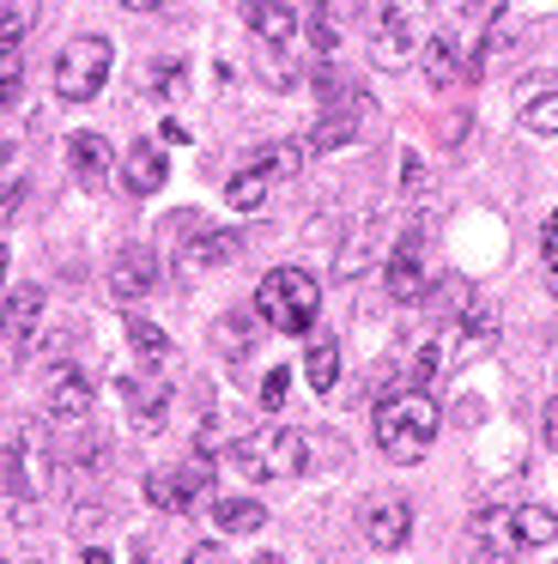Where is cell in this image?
Returning <instances> with one entry per match:
<instances>
[{
	"instance_id": "6da1fadb",
	"label": "cell",
	"mask_w": 558,
	"mask_h": 564,
	"mask_svg": "<svg viewBox=\"0 0 558 564\" xmlns=\"http://www.w3.org/2000/svg\"><path fill=\"white\" fill-rule=\"evenodd\" d=\"M437 443V401L431 389H400L376 401V449L388 455L395 467L425 462Z\"/></svg>"
},
{
	"instance_id": "7a4b0ae2",
	"label": "cell",
	"mask_w": 558,
	"mask_h": 564,
	"mask_svg": "<svg viewBox=\"0 0 558 564\" xmlns=\"http://www.w3.org/2000/svg\"><path fill=\"white\" fill-rule=\"evenodd\" d=\"M315 310H322V292H315V273L303 268H273L255 292V316L279 334H303L315 322Z\"/></svg>"
},
{
	"instance_id": "3957f363",
	"label": "cell",
	"mask_w": 558,
	"mask_h": 564,
	"mask_svg": "<svg viewBox=\"0 0 558 564\" xmlns=\"http://www.w3.org/2000/svg\"><path fill=\"white\" fill-rule=\"evenodd\" d=\"M230 462L249 479H298L303 467H310V443H303V431H286V425L243 431V437L230 443Z\"/></svg>"
},
{
	"instance_id": "277c9868",
	"label": "cell",
	"mask_w": 558,
	"mask_h": 564,
	"mask_svg": "<svg viewBox=\"0 0 558 564\" xmlns=\"http://www.w3.org/2000/svg\"><path fill=\"white\" fill-rule=\"evenodd\" d=\"M109 67H116V43L109 37H73L67 50L55 55V98L61 104H92L97 91L109 86Z\"/></svg>"
},
{
	"instance_id": "5b68a950",
	"label": "cell",
	"mask_w": 558,
	"mask_h": 564,
	"mask_svg": "<svg viewBox=\"0 0 558 564\" xmlns=\"http://www.w3.org/2000/svg\"><path fill=\"white\" fill-rule=\"evenodd\" d=\"M49 486V455L36 431H19V437H0V491L7 498H36Z\"/></svg>"
},
{
	"instance_id": "8992f818",
	"label": "cell",
	"mask_w": 558,
	"mask_h": 564,
	"mask_svg": "<svg viewBox=\"0 0 558 564\" xmlns=\"http://www.w3.org/2000/svg\"><path fill=\"white\" fill-rule=\"evenodd\" d=\"M158 292V256L146 243H128L116 249V261H109V297L116 304H140V297Z\"/></svg>"
},
{
	"instance_id": "52a82bcc",
	"label": "cell",
	"mask_w": 558,
	"mask_h": 564,
	"mask_svg": "<svg viewBox=\"0 0 558 564\" xmlns=\"http://www.w3.org/2000/svg\"><path fill=\"white\" fill-rule=\"evenodd\" d=\"M243 231H230V225H194L189 249H182V273H206V268H225V261L243 256Z\"/></svg>"
},
{
	"instance_id": "ba28073f",
	"label": "cell",
	"mask_w": 558,
	"mask_h": 564,
	"mask_svg": "<svg viewBox=\"0 0 558 564\" xmlns=\"http://www.w3.org/2000/svg\"><path fill=\"white\" fill-rule=\"evenodd\" d=\"M419 243L425 237L407 231L395 243V256L383 261V280H388V297H395V304H419V297L431 292V280H425V268H419Z\"/></svg>"
},
{
	"instance_id": "9c48e42d",
	"label": "cell",
	"mask_w": 558,
	"mask_h": 564,
	"mask_svg": "<svg viewBox=\"0 0 558 564\" xmlns=\"http://www.w3.org/2000/svg\"><path fill=\"white\" fill-rule=\"evenodd\" d=\"M43 310H49L43 285H12V292H7V304H0V328H7L12 352H24V346L36 340V328H43Z\"/></svg>"
},
{
	"instance_id": "30bf717a",
	"label": "cell",
	"mask_w": 558,
	"mask_h": 564,
	"mask_svg": "<svg viewBox=\"0 0 558 564\" xmlns=\"http://www.w3.org/2000/svg\"><path fill=\"white\" fill-rule=\"evenodd\" d=\"M412 534V503L407 498H371L364 503V540L383 552H400Z\"/></svg>"
},
{
	"instance_id": "8fae6325",
	"label": "cell",
	"mask_w": 558,
	"mask_h": 564,
	"mask_svg": "<svg viewBox=\"0 0 558 564\" xmlns=\"http://www.w3.org/2000/svg\"><path fill=\"white\" fill-rule=\"evenodd\" d=\"M376 261H388V243H383V219L371 213V219H364L358 231L334 249V273H340V280H358V273H371Z\"/></svg>"
},
{
	"instance_id": "7c38bea8",
	"label": "cell",
	"mask_w": 558,
	"mask_h": 564,
	"mask_svg": "<svg viewBox=\"0 0 558 564\" xmlns=\"http://www.w3.org/2000/svg\"><path fill=\"white\" fill-rule=\"evenodd\" d=\"M67 164H73V183L97 195V188L109 183V171H116V152H109L104 134H92V128H85V134L67 140Z\"/></svg>"
},
{
	"instance_id": "4fadbf2b",
	"label": "cell",
	"mask_w": 558,
	"mask_h": 564,
	"mask_svg": "<svg viewBox=\"0 0 558 564\" xmlns=\"http://www.w3.org/2000/svg\"><path fill=\"white\" fill-rule=\"evenodd\" d=\"M328 98H340V91H328ZM358 98H364V91H346L340 104H328L322 122H315V134L303 140V147H310V152H340V147H352V134H358Z\"/></svg>"
},
{
	"instance_id": "5bb4252c",
	"label": "cell",
	"mask_w": 558,
	"mask_h": 564,
	"mask_svg": "<svg viewBox=\"0 0 558 564\" xmlns=\"http://www.w3.org/2000/svg\"><path fill=\"white\" fill-rule=\"evenodd\" d=\"M121 394H128L133 431H140V437H158V431H164V419H170V382H158V377L121 382Z\"/></svg>"
},
{
	"instance_id": "9a60e30c",
	"label": "cell",
	"mask_w": 558,
	"mask_h": 564,
	"mask_svg": "<svg viewBox=\"0 0 558 564\" xmlns=\"http://www.w3.org/2000/svg\"><path fill=\"white\" fill-rule=\"evenodd\" d=\"M170 176V159L164 147H152V140H140V147H128V159H121V188L128 195H158Z\"/></svg>"
},
{
	"instance_id": "2e32d148",
	"label": "cell",
	"mask_w": 558,
	"mask_h": 564,
	"mask_svg": "<svg viewBox=\"0 0 558 564\" xmlns=\"http://www.w3.org/2000/svg\"><path fill=\"white\" fill-rule=\"evenodd\" d=\"M522 13L516 7H492V19H485V43H480V55H473V74H485V67L497 62V55H509L522 43Z\"/></svg>"
},
{
	"instance_id": "e0dca14e",
	"label": "cell",
	"mask_w": 558,
	"mask_h": 564,
	"mask_svg": "<svg viewBox=\"0 0 558 564\" xmlns=\"http://www.w3.org/2000/svg\"><path fill=\"white\" fill-rule=\"evenodd\" d=\"M249 31L267 50H286L298 37V7H286V0H249Z\"/></svg>"
},
{
	"instance_id": "ac0fdd59",
	"label": "cell",
	"mask_w": 558,
	"mask_h": 564,
	"mask_svg": "<svg viewBox=\"0 0 558 564\" xmlns=\"http://www.w3.org/2000/svg\"><path fill=\"white\" fill-rule=\"evenodd\" d=\"M97 406V389L85 382V370H55L49 377V413L55 419H85Z\"/></svg>"
},
{
	"instance_id": "d6986e66",
	"label": "cell",
	"mask_w": 558,
	"mask_h": 564,
	"mask_svg": "<svg viewBox=\"0 0 558 564\" xmlns=\"http://www.w3.org/2000/svg\"><path fill=\"white\" fill-rule=\"evenodd\" d=\"M419 50H425V79H431L437 91L461 86V74H468V67H461V50H455V37H443V31H437V37H425Z\"/></svg>"
},
{
	"instance_id": "ffe728a7",
	"label": "cell",
	"mask_w": 558,
	"mask_h": 564,
	"mask_svg": "<svg viewBox=\"0 0 558 564\" xmlns=\"http://www.w3.org/2000/svg\"><path fill=\"white\" fill-rule=\"evenodd\" d=\"M473 540L485 546V558H509V552L522 546V540H516V516H509V510H480V516H473Z\"/></svg>"
},
{
	"instance_id": "44dd1931",
	"label": "cell",
	"mask_w": 558,
	"mask_h": 564,
	"mask_svg": "<svg viewBox=\"0 0 558 564\" xmlns=\"http://www.w3.org/2000/svg\"><path fill=\"white\" fill-rule=\"evenodd\" d=\"M419 31H407V25H388V19H376V67H388V74H395V67H407L412 62V50H419Z\"/></svg>"
},
{
	"instance_id": "7402d4cb",
	"label": "cell",
	"mask_w": 558,
	"mask_h": 564,
	"mask_svg": "<svg viewBox=\"0 0 558 564\" xmlns=\"http://www.w3.org/2000/svg\"><path fill=\"white\" fill-rule=\"evenodd\" d=\"M455 365H461V358H455V346H449V334H443V340L431 334V340L412 352V389H437V377L455 370Z\"/></svg>"
},
{
	"instance_id": "603a6c76",
	"label": "cell",
	"mask_w": 558,
	"mask_h": 564,
	"mask_svg": "<svg viewBox=\"0 0 558 564\" xmlns=\"http://www.w3.org/2000/svg\"><path fill=\"white\" fill-rule=\"evenodd\" d=\"M267 195H273V176H267L261 164H249V171H237V176L225 183V200H230L237 213H261Z\"/></svg>"
},
{
	"instance_id": "cb8c5ba5",
	"label": "cell",
	"mask_w": 558,
	"mask_h": 564,
	"mask_svg": "<svg viewBox=\"0 0 558 564\" xmlns=\"http://www.w3.org/2000/svg\"><path fill=\"white\" fill-rule=\"evenodd\" d=\"M213 522H218V534H255V528L267 522V510L255 498H218L213 503Z\"/></svg>"
},
{
	"instance_id": "d4e9b609",
	"label": "cell",
	"mask_w": 558,
	"mask_h": 564,
	"mask_svg": "<svg viewBox=\"0 0 558 564\" xmlns=\"http://www.w3.org/2000/svg\"><path fill=\"white\" fill-rule=\"evenodd\" d=\"M303 377H310L315 394H328L340 382V340H310V352H303Z\"/></svg>"
},
{
	"instance_id": "484cf974",
	"label": "cell",
	"mask_w": 558,
	"mask_h": 564,
	"mask_svg": "<svg viewBox=\"0 0 558 564\" xmlns=\"http://www.w3.org/2000/svg\"><path fill=\"white\" fill-rule=\"evenodd\" d=\"M170 479H176V491H182V510H194V498H206V486H213V455L194 449V455H189V462H182Z\"/></svg>"
},
{
	"instance_id": "4316f807",
	"label": "cell",
	"mask_w": 558,
	"mask_h": 564,
	"mask_svg": "<svg viewBox=\"0 0 558 564\" xmlns=\"http://www.w3.org/2000/svg\"><path fill=\"white\" fill-rule=\"evenodd\" d=\"M303 159H310V147H303V140H273V147H261V171L273 176V183H286V176H298L303 171Z\"/></svg>"
},
{
	"instance_id": "83f0119b",
	"label": "cell",
	"mask_w": 558,
	"mask_h": 564,
	"mask_svg": "<svg viewBox=\"0 0 558 564\" xmlns=\"http://www.w3.org/2000/svg\"><path fill=\"white\" fill-rule=\"evenodd\" d=\"M509 516H516L522 546H546V540H558V516L546 510V503H522V510H509Z\"/></svg>"
},
{
	"instance_id": "f1b7e54d",
	"label": "cell",
	"mask_w": 558,
	"mask_h": 564,
	"mask_svg": "<svg viewBox=\"0 0 558 564\" xmlns=\"http://www.w3.org/2000/svg\"><path fill=\"white\" fill-rule=\"evenodd\" d=\"M31 25H36V0H0V50L24 43Z\"/></svg>"
},
{
	"instance_id": "f546056e",
	"label": "cell",
	"mask_w": 558,
	"mask_h": 564,
	"mask_svg": "<svg viewBox=\"0 0 558 564\" xmlns=\"http://www.w3.org/2000/svg\"><path fill=\"white\" fill-rule=\"evenodd\" d=\"M128 346L146 358V365H164V358H170V340H164V328H152V322H128Z\"/></svg>"
},
{
	"instance_id": "4dcf8cb0",
	"label": "cell",
	"mask_w": 558,
	"mask_h": 564,
	"mask_svg": "<svg viewBox=\"0 0 558 564\" xmlns=\"http://www.w3.org/2000/svg\"><path fill=\"white\" fill-rule=\"evenodd\" d=\"M176 86H182V67L176 62H158V67H146V74H140V98L170 104V98H176Z\"/></svg>"
},
{
	"instance_id": "1f68e13d",
	"label": "cell",
	"mask_w": 558,
	"mask_h": 564,
	"mask_svg": "<svg viewBox=\"0 0 558 564\" xmlns=\"http://www.w3.org/2000/svg\"><path fill=\"white\" fill-rule=\"evenodd\" d=\"M19 91H24V55H19V43H12V50H0V110H12Z\"/></svg>"
},
{
	"instance_id": "d6a6232c",
	"label": "cell",
	"mask_w": 558,
	"mask_h": 564,
	"mask_svg": "<svg viewBox=\"0 0 558 564\" xmlns=\"http://www.w3.org/2000/svg\"><path fill=\"white\" fill-rule=\"evenodd\" d=\"M376 19H388V25H407V31H419V37H425L431 0H383V13H376Z\"/></svg>"
},
{
	"instance_id": "836d02e7",
	"label": "cell",
	"mask_w": 558,
	"mask_h": 564,
	"mask_svg": "<svg viewBox=\"0 0 558 564\" xmlns=\"http://www.w3.org/2000/svg\"><path fill=\"white\" fill-rule=\"evenodd\" d=\"M522 128H528V134H546V140H552V134H558V91H552V98L522 104Z\"/></svg>"
},
{
	"instance_id": "e575fe53",
	"label": "cell",
	"mask_w": 558,
	"mask_h": 564,
	"mask_svg": "<svg viewBox=\"0 0 558 564\" xmlns=\"http://www.w3.org/2000/svg\"><path fill=\"white\" fill-rule=\"evenodd\" d=\"M431 292H437V310H443L449 322H461L473 310V285L468 280H443V285H431Z\"/></svg>"
},
{
	"instance_id": "d590c367",
	"label": "cell",
	"mask_w": 558,
	"mask_h": 564,
	"mask_svg": "<svg viewBox=\"0 0 558 564\" xmlns=\"http://www.w3.org/2000/svg\"><path fill=\"white\" fill-rule=\"evenodd\" d=\"M146 503H152V510H170V516H176V510H182L176 479H170V474H146Z\"/></svg>"
},
{
	"instance_id": "8d00e7d4",
	"label": "cell",
	"mask_w": 558,
	"mask_h": 564,
	"mask_svg": "<svg viewBox=\"0 0 558 564\" xmlns=\"http://www.w3.org/2000/svg\"><path fill=\"white\" fill-rule=\"evenodd\" d=\"M286 394H291V370H267L255 401H261V413H279V406H286Z\"/></svg>"
},
{
	"instance_id": "74e56055",
	"label": "cell",
	"mask_w": 558,
	"mask_h": 564,
	"mask_svg": "<svg viewBox=\"0 0 558 564\" xmlns=\"http://www.w3.org/2000/svg\"><path fill=\"white\" fill-rule=\"evenodd\" d=\"M552 91H558V74H546V67H540V74H522V79H516V98H522V104L552 98Z\"/></svg>"
},
{
	"instance_id": "f35d334b",
	"label": "cell",
	"mask_w": 558,
	"mask_h": 564,
	"mask_svg": "<svg viewBox=\"0 0 558 564\" xmlns=\"http://www.w3.org/2000/svg\"><path fill=\"white\" fill-rule=\"evenodd\" d=\"M425 183H431L425 159H419V152H407V159H400V195H425Z\"/></svg>"
},
{
	"instance_id": "ab89813d",
	"label": "cell",
	"mask_w": 558,
	"mask_h": 564,
	"mask_svg": "<svg viewBox=\"0 0 558 564\" xmlns=\"http://www.w3.org/2000/svg\"><path fill=\"white\" fill-rule=\"evenodd\" d=\"M334 37H340V25H334V13L322 7V13L310 19V43H315V55H334Z\"/></svg>"
},
{
	"instance_id": "60d3db41",
	"label": "cell",
	"mask_w": 558,
	"mask_h": 564,
	"mask_svg": "<svg viewBox=\"0 0 558 564\" xmlns=\"http://www.w3.org/2000/svg\"><path fill=\"white\" fill-rule=\"evenodd\" d=\"M19 207H24V176H12V183L0 188V225H7V219H12V213H19Z\"/></svg>"
},
{
	"instance_id": "b9f144b4",
	"label": "cell",
	"mask_w": 558,
	"mask_h": 564,
	"mask_svg": "<svg viewBox=\"0 0 558 564\" xmlns=\"http://www.w3.org/2000/svg\"><path fill=\"white\" fill-rule=\"evenodd\" d=\"M189 564H230V558H225V546H218V540H201V546L189 552Z\"/></svg>"
},
{
	"instance_id": "7bdbcfd3",
	"label": "cell",
	"mask_w": 558,
	"mask_h": 564,
	"mask_svg": "<svg viewBox=\"0 0 558 564\" xmlns=\"http://www.w3.org/2000/svg\"><path fill=\"white\" fill-rule=\"evenodd\" d=\"M540 256H546V268L558 273V213L546 219V237H540Z\"/></svg>"
},
{
	"instance_id": "ee69618b",
	"label": "cell",
	"mask_w": 558,
	"mask_h": 564,
	"mask_svg": "<svg viewBox=\"0 0 558 564\" xmlns=\"http://www.w3.org/2000/svg\"><path fill=\"white\" fill-rule=\"evenodd\" d=\"M546 443H552V449H558V394H552V401H546Z\"/></svg>"
},
{
	"instance_id": "f6af8a7d",
	"label": "cell",
	"mask_w": 558,
	"mask_h": 564,
	"mask_svg": "<svg viewBox=\"0 0 558 564\" xmlns=\"http://www.w3.org/2000/svg\"><path fill=\"white\" fill-rule=\"evenodd\" d=\"M79 564H109V552H104V546H85V558H79Z\"/></svg>"
},
{
	"instance_id": "bcb514c9",
	"label": "cell",
	"mask_w": 558,
	"mask_h": 564,
	"mask_svg": "<svg viewBox=\"0 0 558 564\" xmlns=\"http://www.w3.org/2000/svg\"><path fill=\"white\" fill-rule=\"evenodd\" d=\"M121 7H133V13H152V7H164V0H121Z\"/></svg>"
},
{
	"instance_id": "7dc6e473",
	"label": "cell",
	"mask_w": 558,
	"mask_h": 564,
	"mask_svg": "<svg viewBox=\"0 0 558 564\" xmlns=\"http://www.w3.org/2000/svg\"><path fill=\"white\" fill-rule=\"evenodd\" d=\"M7 268H12V249L0 243V285H7Z\"/></svg>"
},
{
	"instance_id": "c3c4849f",
	"label": "cell",
	"mask_w": 558,
	"mask_h": 564,
	"mask_svg": "<svg viewBox=\"0 0 558 564\" xmlns=\"http://www.w3.org/2000/svg\"><path fill=\"white\" fill-rule=\"evenodd\" d=\"M255 564H286V558H279V552H261V558H255Z\"/></svg>"
},
{
	"instance_id": "681fc988",
	"label": "cell",
	"mask_w": 558,
	"mask_h": 564,
	"mask_svg": "<svg viewBox=\"0 0 558 564\" xmlns=\"http://www.w3.org/2000/svg\"><path fill=\"white\" fill-rule=\"evenodd\" d=\"M485 564H509V558H485Z\"/></svg>"
},
{
	"instance_id": "f907efd6",
	"label": "cell",
	"mask_w": 558,
	"mask_h": 564,
	"mask_svg": "<svg viewBox=\"0 0 558 564\" xmlns=\"http://www.w3.org/2000/svg\"><path fill=\"white\" fill-rule=\"evenodd\" d=\"M286 7H298V0H286Z\"/></svg>"
}]
</instances>
